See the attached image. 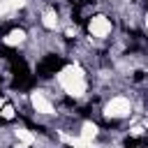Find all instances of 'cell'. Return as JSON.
Wrapping results in <instances>:
<instances>
[{
    "label": "cell",
    "instance_id": "1",
    "mask_svg": "<svg viewBox=\"0 0 148 148\" xmlns=\"http://www.w3.org/2000/svg\"><path fill=\"white\" fill-rule=\"evenodd\" d=\"M56 86L58 90L69 97V99H86L88 90H90V79H88V69L74 60V62H65L58 72H56Z\"/></svg>",
    "mask_w": 148,
    "mask_h": 148
},
{
    "label": "cell",
    "instance_id": "2",
    "mask_svg": "<svg viewBox=\"0 0 148 148\" xmlns=\"http://www.w3.org/2000/svg\"><path fill=\"white\" fill-rule=\"evenodd\" d=\"M136 111V104H134V97L132 95H125V92H118V95H111L106 97V102L102 104V118L106 125H116V123H123V120H130Z\"/></svg>",
    "mask_w": 148,
    "mask_h": 148
},
{
    "label": "cell",
    "instance_id": "3",
    "mask_svg": "<svg viewBox=\"0 0 148 148\" xmlns=\"http://www.w3.org/2000/svg\"><path fill=\"white\" fill-rule=\"evenodd\" d=\"M86 30H88V37L92 42H106L113 30H116V23L109 14H102V12H92L86 21Z\"/></svg>",
    "mask_w": 148,
    "mask_h": 148
},
{
    "label": "cell",
    "instance_id": "4",
    "mask_svg": "<svg viewBox=\"0 0 148 148\" xmlns=\"http://www.w3.org/2000/svg\"><path fill=\"white\" fill-rule=\"evenodd\" d=\"M28 104L37 116H44V118L58 116V104L53 102V97L46 88H32L28 92Z\"/></svg>",
    "mask_w": 148,
    "mask_h": 148
},
{
    "label": "cell",
    "instance_id": "5",
    "mask_svg": "<svg viewBox=\"0 0 148 148\" xmlns=\"http://www.w3.org/2000/svg\"><path fill=\"white\" fill-rule=\"evenodd\" d=\"M39 25H42L44 32H58V30H62V14L58 12L56 5L46 2L39 9Z\"/></svg>",
    "mask_w": 148,
    "mask_h": 148
},
{
    "label": "cell",
    "instance_id": "6",
    "mask_svg": "<svg viewBox=\"0 0 148 148\" xmlns=\"http://www.w3.org/2000/svg\"><path fill=\"white\" fill-rule=\"evenodd\" d=\"M30 42V32L23 28V25H12L2 37H0V44L7 46V49H21Z\"/></svg>",
    "mask_w": 148,
    "mask_h": 148
},
{
    "label": "cell",
    "instance_id": "7",
    "mask_svg": "<svg viewBox=\"0 0 148 148\" xmlns=\"http://www.w3.org/2000/svg\"><path fill=\"white\" fill-rule=\"evenodd\" d=\"M141 25H143V30H146V35H148V12H143V18H141Z\"/></svg>",
    "mask_w": 148,
    "mask_h": 148
}]
</instances>
